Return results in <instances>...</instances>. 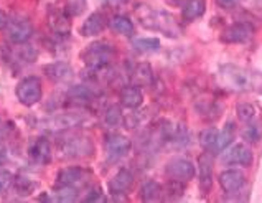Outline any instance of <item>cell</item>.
<instances>
[{
  "label": "cell",
  "instance_id": "obj_32",
  "mask_svg": "<svg viewBox=\"0 0 262 203\" xmlns=\"http://www.w3.org/2000/svg\"><path fill=\"white\" fill-rule=\"evenodd\" d=\"M104 123L107 127H117L119 124H122V112L119 109V106H109L104 112Z\"/></svg>",
  "mask_w": 262,
  "mask_h": 203
},
{
  "label": "cell",
  "instance_id": "obj_6",
  "mask_svg": "<svg viewBox=\"0 0 262 203\" xmlns=\"http://www.w3.org/2000/svg\"><path fill=\"white\" fill-rule=\"evenodd\" d=\"M5 33H7V40L12 45H25L33 36L35 28L30 18L24 17V15H17V17L9 18Z\"/></svg>",
  "mask_w": 262,
  "mask_h": 203
},
{
  "label": "cell",
  "instance_id": "obj_11",
  "mask_svg": "<svg viewBox=\"0 0 262 203\" xmlns=\"http://www.w3.org/2000/svg\"><path fill=\"white\" fill-rule=\"evenodd\" d=\"M28 157L30 160L38 164V165H48L53 159V150H51V142L40 135V137H35L32 142L28 144Z\"/></svg>",
  "mask_w": 262,
  "mask_h": 203
},
{
  "label": "cell",
  "instance_id": "obj_26",
  "mask_svg": "<svg viewBox=\"0 0 262 203\" xmlns=\"http://www.w3.org/2000/svg\"><path fill=\"white\" fill-rule=\"evenodd\" d=\"M68 99L76 101L78 104H86L94 99V93L88 86H73L68 91Z\"/></svg>",
  "mask_w": 262,
  "mask_h": 203
},
{
  "label": "cell",
  "instance_id": "obj_21",
  "mask_svg": "<svg viewBox=\"0 0 262 203\" xmlns=\"http://www.w3.org/2000/svg\"><path fill=\"white\" fill-rule=\"evenodd\" d=\"M206 12V0H186L182 5V18L190 24L201 18Z\"/></svg>",
  "mask_w": 262,
  "mask_h": 203
},
{
  "label": "cell",
  "instance_id": "obj_7",
  "mask_svg": "<svg viewBox=\"0 0 262 203\" xmlns=\"http://www.w3.org/2000/svg\"><path fill=\"white\" fill-rule=\"evenodd\" d=\"M104 149H106V159L109 162H119L129 155L132 142L122 134H109L106 135V140H104Z\"/></svg>",
  "mask_w": 262,
  "mask_h": 203
},
{
  "label": "cell",
  "instance_id": "obj_10",
  "mask_svg": "<svg viewBox=\"0 0 262 203\" xmlns=\"http://www.w3.org/2000/svg\"><path fill=\"white\" fill-rule=\"evenodd\" d=\"M165 172L170 180H177V182L186 184L194 177V174H196V167H194V164L190 159L180 157V159H173L167 164Z\"/></svg>",
  "mask_w": 262,
  "mask_h": 203
},
{
  "label": "cell",
  "instance_id": "obj_16",
  "mask_svg": "<svg viewBox=\"0 0 262 203\" xmlns=\"http://www.w3.org/2000/svg\"><path fill=\"white\" fill-rule=\"evenodd\" d=\"M48 27L50 32L53 33L58 38H66L71 33V22H70V15L63 12H51L48 17Z\"/></svg>",
  "mask_w": 262,
  "mask_h": 203
},
{
  "label": "cell",
  "instance_id": "obj_19",
  "mask_svg": "<svg viewBox=\"0 0 262 203\" xmlns=\"http://www.w3.org/2000/svg\"><path fill=\"white\" fill-rule=\"evenodd\" d=\"M119 101L124 108L129 109H137L144 103V94H142L140 88L137 85H127L121 89L119 93Z\"/></svg>",
  "mask_w": 262,
  "mask_h": 203
},
{
  "label": "cell",
  "instance_id": "obj_33",
  "mask_svg": "<svg viewBox=\"0 0 262 203\" xmlns=\"http://www.w3.org/2000/svg\"><path fill=\"white\" fill-rule=\"evenodd\" d=\"M13 178L15 175L12 174L10 170L7 169H0V195L7 193L13 185Z\"/></svg>",
  "mask_w": 262,
  "mask_h": 203
},
{
  "label": "cell",
  "instance_id": "obj_15",
  "mask_svg": "<svg viewBox=\"0 0 262 203\" xmlns=\"http://www.w3.org/2000/svg\"><path fill=\"white\" fill-rule=\"evenodd\" d=\"M43 73L55 83H68L74 76V70L66 62H53L43 66Z\"/></svg>",
  "mask_w": 262,
  "mask_h": 203
},
{
  "label": "cell",
  "instance_id": "obj_34",
  "mask_svg": "<svg viewBox=\"0 0 262 203\" xmlns=\"http://www.w3.org/2000/svg\"><path fill=\"white\" fill-rule=\"evenodd\" d=\"M244 137L248 139V140H252V142L259 140V137H260L259 127H257V126H249V127H248V131L244 132Z\"/></svg>",
  "mask_w": 262,
  "mask_h": 203
},
{
  "label": "cell",
  "instance_id": "obj_20",
  "mask_svg": "<svg viewBox=\"0 0 262 203\" xmlns=\"http://www.w3.org/2000/svg\"><path fill=\"white\" fill-rule=\"evenodd\" d=\"M200 189L203 193H208L213 185V159L211 155L203 154L200 157Z\"/></svg>",
  "mask_w": 262,
  "mask_h": 203
},
{
  "label": "cell",
  "instance_id": "obj_38",
  "mask_svg": "<svg viewBox=\"0 0 262 203\" xmlns=\"http://www.w3.org/2000/svg\"><path fill=\"white\" fill-rule=\"evenodd\" d=\"M4 160H5V150L0 147V164H2Z\"/></svg>",
  "mask_w": 262,
  "mask_h": 203
},
{
  "label": "cell",
  "instance_id": "obj_12",
  "mask_svg": "<svg viewBox=\"0 0 262 203\" xmlns=\"http://www.w3.org/2000/svg\"><path fill=\"white\" fill-rule=\"evenodd\" d=\"M254 160L252 149L246 144H234L228 150L223 152V162L231 164V165H241V167H249Z\"/></svg>",
  "mask_w": 262,
  "mask_h": 203
},
{
  "label": "cell",
  "instance_id": "obj_25",
  "mask_svg": "<svg viewBox=\"0 0 262 203\" xmlns=\"http://www.w3.org/2000/svg\"><path fill=\"white\" fill-rule=\"evenodd\" d=\"M220 131L216 127H208L200 132V144L203 146L209 154L216 152V146H218V139H220Z\"/></svg>",
  "mask_w": 262,
  "mask_h": 203
},
{
  "label": "cell",
  "instance_id": "obj_30",
  "mask_svg": "<svg viewBox=\"0 0 262 203\" xmlns=\"http://www.w3.org/2000/svg\"><path fill=\"white\" fill-rule=\"evenodd\" d=\"M236 114L239 117V121L249 124V123L254 121V119H256L257 111H256V108L252 106V104H249V103H241V104H237V106H236Z\"/></svg>",
  "mask_w": 262,
  "mask_h": 203
},
{
  "label": "cell",
  "instance_id": "obj_8",
  "mask_svg": "<svg viewBox=\"0 0 262 203\" xmlns=\"http://www.w3.org/2000/svg\"><path fill=\"white\" fill-rule=\"evenodd\" d=\"M93 177V172L88 170L84 167H78V165H73V167H64L58 172L56 175V185H66V187H74V189H79V187H84Z\"/></svg>",
  "mask_w": 262,
  "mask_h": 203
},
{
  "label": "cell",
  "instance_id": "obj_31",
  "mask_svg": "<svg viewBox=\"0 0 262 203\" xmlns=\"http://www.w3.org/2000/svg\"><path fill=\"white\" fill-rule=\"evenodd\" d=\"M88 9V0H66L64 2V12L70 17H79Z\"/></svg>",
  "mask_w": 262,
  "mask_h": 203
},
{
  "label": "cell",
  "instance_id": "obj_5",
  "mask_svg": "<svg viewBox=\"0 0 262 203\" xmlns=\"http://www.w3.org/2000/svg\"><path fill=\"white\" fill-rule=\"evenodd\" d=\"M15 96L18 103L25 108H32L38 104L43 97V83L38 76L30 74V76L21 78L17 86H15Z\"/></svg>",
  "mask_w": 262,
  "mask_h": 203
},
{
  "label": "cell",
  "instance_id": "obj_3",
  "mask_svg": "<svg viewBox=\"0 0 262 203\" xmlns=\"http://www.w3.org/2000/svg\"><path fill=\"white\" fill-rule=\"evenodd\" d=\"M81 59L89 70H102L116 59V48L109 42H93L83 50Z\"/></svg>",
  "mask_w": 262,
  "mask_h": 203
},
{
  "label": "cell",
  "instance_id": "obj_24",
  "mask_svg": "<svg viewBox=\"0 0 262 203\" xmlns=\"http://www.w3.org/2000/svg\"><path fill=\"white\" fill-rule=\"evenodd\" d=\"M12 189L15 190V193L20 195V197H30V195L38 189V184H36L35 180L25 177V175H17L13 178Z\"/></svg>",
  "mask_w": 262,
  "mask_h": 203
},
{
  "label": "cell",
  "instance_id": "obj_1",
  "mask_svg": "<svg viewBox=\"0 0 262 203\" xmlns=\"http://www.w3.org/2000/svg\"><path fill=\"white\" fill-rule=\"evenodd\" d=\"M136 18L144 28L159 32L168 36V38H178L182 35V27L178 25L173 15H170L167 10L155 9V7H150L147 4H139L136 9Z\"/></svg>",
  "mask_w": 262,
  "mask_h": 203
},
{
  "label": "cell",
  "instance_id": "obj_29",
  "mask_svg": "<svg viewBox=\"0 0 262 203\" xmlns=\"http://www.w3.org/2000/svg\"><path fill=\"white\" fill-rule=\"evenodd\" d=\"M17 62H20V63H33L35 59H36V56H38V51H36L32 45H24L21 48H18L15 53L12 55Z\"/></svg>",
  "mask_w": 262,
  "mask_h": 203
},
{
  "label": "cell",
  "instance_id": "obj_14",
  "mask_svg": "<svg viewBox=\"0 0 262 203\" xmlns=\"http://www.w3.org/2000/svg\"><path fill=\"white\" fill-rule=\"evenodd\" d=\"M134 184V174L129 169H121L117 174L109 180L107 184V190L112 197H121L125 195L130 190V187Z\"/></svg>",
  "mask_w": 262,
  "mask_h": 203
},
{
  "label": "cell",
  "instance_id": "obj_2",
  "mask_svg": "<svg viewBox=\"0 0 262 203\" xmlns=\"http://www.w3.org/2000/svg\"><path fill=\"white\" fill-rule=\"evenodd\" d=\"M221 85L231 89V91H237V93H244V91H251V89L256 86V76L248 71L246 68L236 66V65H224L221 66V70L218 73Z\"/></svg>",
  "mask_w": 262,
  "mask_h": 203
},
{
  "label": "cell",
  "instance_id": "obj_27",
  "mask_svg": "<svg viewBox=\"0 0 262 203\" xmlns=\"http://www.w3.org/2000/svg\"><path fill=\"white\" fill-rule=\"evenodd\" d=\"M162 195V187L155 180H147L140 187V198L144 201H154L159 200Z\"/></svg>",
  "mask_w": 262,
  "mask_h": 203
},
{
  "label": "cell",
  "instance_id": "obj_22",
  "mask_svg": "<svg viewBox=\"0 0 262 203\" xmlns=\"http://www.w3.org/2000/svg\"><path fill=\"white\" fill-rule=\"evenodd\" d=\"M130 78L132 83L137 86H150L154 81V71L152 66L148 63H139L132 68L130 71Z\"/></svg>",
  "mask_w": 262,
  "mask_h": 203
},
{
  "label": "cell",
  "instance_id": "obj_39",
  "mask_svg": "<svg viewBox=\"0 0 262 203\" xmlns=\"http://www.w3.org/2000/svg\"><path fill=\"white\" fill-rule=\"evenodd\" d=\"M4 132H5V127H4L2 119H0V137H2V135H4Z\"/></svg>",
  "mask_w": 262,
  "mask_h": 203
},
{
  "label": "cell",
  "instance_id": "obj_9",
  "mask_svg": "<svg viewBox=\"0 0 262 203\" xmlns=\"http://www.w3.org/2000/svg\"><path fill=\"white\" fill-rule=\"evenodd\" d=\"M84 123V116L79 112H59V114L50 116L47 121H43V127L51 132L68 131L73 127H78Z\"/></svg>",
  "mask_w": 262,
  "mask_h": 203
},
{
  "label": "cell",
  "instance_id": "obj_35",
  "mask_svg": "<svg viewBox=\"0 0 262 203\" xmlns=\"http://www.w3.org/2000/svg\"><path fill=\"white\" fill-rule=\"evenodd\" d=\"M216 5L221 7V9H233L237 4H241L243 0H214Z\"/></svg>",
  "mask_w": 262,
  "mask_h": 203
},
{
  "label": "cell",
  "instance_id": "obj_37",
  "mask_svg": "<svg viewBox=\"0 0 262 203\" xmlns=\"http://www.w3.org/2000/svg\"><path fill=\"white\" fill-rule=\"evenodd\" d=\"M7 24H9V17H7V13L4 10H0V30H5Z\"/></svg>",
  "mask_w": 262,
  "mask_h": 203
},
{
  "label": "cell",
  "instance_id": "obj_17",
  "mask_svg": "<svg viewBox=\"0 0 262 203\" xmlns=\"http://www.w3.org/2000/svg\"><path fill=\"white\" fill-rule=\"evenodd\" d=\"M106 27H107L106 17H104L101 12H94L83 22V25H81V28H79V33H81V36L89 38V36L101 35L104 30H106Z\"/></svg>",
  "mask_w": 262,
  "mask_h": 203
},
{
  "label": "cell",
  "instance_id": "obj_13",
  "mask_svg": "<svg viewBox=\"0 0 262 203\" xmlns=\"http://www.w3.org/2000/svg\"><path fill=\"white\" fill-rule=\"evenodd\" d=\"M254 36V28L246 22H236L223 30L221 40L224 43H246Z\"/></svg>",
  "mask_w": 262,
  "mask_h": 203
},
{
  "label": "cell",
  "instance_id": "obj_18",
  "mask_svg": "<svg viewBox=\"0 0 262 203\" xmlns=\"http://www.w3.org/2000/svg\"><path fill=\"white\" fill-rule=\"evenodd\" d=\"M220 185H221V189L228 193L239 192L246 185V175L241 170H234V169L224 170L220 175Z\"/></svg>",
  "mask_w": 262,
  "mask_h": 203
},
{
  "label": "cell",
  "instance_id": "obj_23",
  "mask_svg": "<svg viewBox=\"0 0 262 203\" xmlns=\"http://www.w3.org/2000/svg\"><path fill=\"white\" fill-rule=\"evenodd\" d=\"M109 27L114 33L117 35H124V36H134L136 33V27H134V22L125 17V15H114L111 20H109Z\"/></svg>",
  "mask_w": 262,
  "mask_h": 203
},
{
  "label": "cell",
  "instance_id": "obj_28",
  "mask_svg": "<svg viewBox=\"0 0 262 203\" xmlns=\"http://www.w3.org/2000/svg\"><path fill=\"white\" fill-rule=\"evenodd\" d=\"M132 48L139 53H155L160 50V40L157 38H137L134 40Z\"/></svg>",
  "mask_w": 262,
  "mask_h": 203
},
{
  "label": "cell",
  "instance_id": "obj_36",
  "mask_svg": "<svg viewBox=\"0 0 262 203\" xmlns=\"http://www.w3.org/2000/svg\"><path fill=\"white\" fill-rule=\"evenodd\" d=\"M101 197H102L101 190H99V189H94V190L89 192L88 197H84V201H99Z\"/></svg>",
  "mask_w": 262,
  "mask_h": 203
},
{
  "label": "cell",
  "instance_id": "obj_4",
  "mask_svg": "<svg viewBox=\"0 0 262 203\" xmlns=\"http://www.w3.org/2000/svg\"><path fill=\"white\" fill-rule=\"evenodd\" d=\"M58 152L63 159H79L93 155L94 146L93 140L84 135H64L58 140Z\"/></svg>",
  "mask_w": 262,
  "mask_h": 203
}]
</instances>
